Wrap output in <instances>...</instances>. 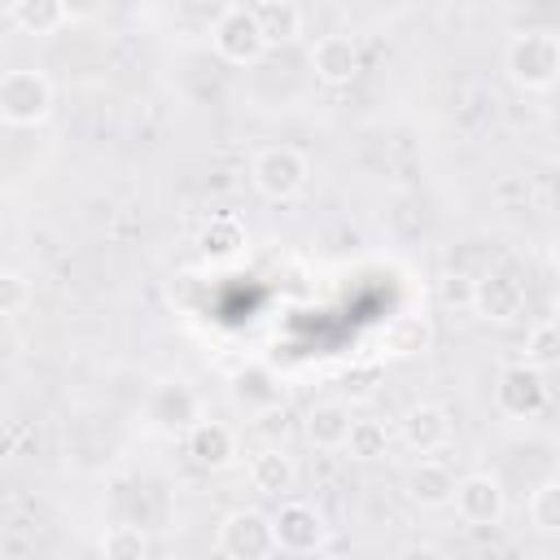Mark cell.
Here are the masks:
<instances>
[{
  "mask_svg": "<svg viewBox=\"0 0 560 560\" xmlns=\"http://www.w3.org/2000/svg\"><path fill=\"white\" fill-rule=\"evenodd\" d=\"M219 551L232 560H267L276 556V529L271 516L258 508H236L219 525Z\"/></svg>",
  "mask_w": 560,
  "mask_h": 560,
  "instance_id": "cell-6",
  "label": "cell"
},
{
  "mask_svg": "<svg viewBox=\"0 0 560 560\" xmlns=\"http://www.w3.org/2000/svg\"><path fill=\"white\" fill-rule=\"evenodd\" d=\"M31 302V284L18 271H0V315H18Z\"/></svg>",
  "mask_w": 560,
  "mask_h": 560,
  "instance_id": "cell-27",
  "label": "cell"
},
{
  "mask_svg": "<svg viewBox=\"0 0 560 560\" xmlns=\"http://www.w3.org/2000/svg\"><path fill=\"white\" fill-rule=\"evenodd\" d=\"M525 306V284L508 271H486L481 280H472V306L481 319H494V324H508L516 319Z\"/></svg>",
  "mask_w": 560,
  "mask_h": 560,
  "instance_id": "cell-10",
  "label": "cell"
},
{
  "mask_svg": "<svg viewBox=\"0 0 560 560\" xmlns=\"http://www.w3.org/2000/svg\"><path fill=\"white\" fill-rule=\"evenodd\" d=\"M398 433L416 455H433V451H442L451 442V416L442 407H433V402H416V407L402 411Z\"/></svg>",
  "mask_w": 560,
  "mask_h": 560,
  "instance_id": "cell-12",
  "label": "cell"
},
{
  "mask_svg": "<svg viewBox=\"0 0 560 560\" xmlns=\"http://www.w3.org/2000/svg\"><path fill=\"white\" fill-rule=\"evenodd\" d=\"M529 525L538 534H560V481L547 477L534 494H529Z\"/></svg>",
  "mask_w": 560,
  "mask_h": 560,
  "instance_id": "cell-24",
  "label": "cell"
},
{
  "mask_svg": "<svg viewBox=\"0 0 560 560\" xmlns=\"http://www.w3.org/2000/svg\"><path fill=\"white\" fill-rule=\"evenodd\" d=\"M249 179L267 201H293L311 179V162L289 144H271V149H262L254 158Z\"/></svg>",
  "mask_w": 560,
  "mask_h": 560,
  "instance_id": "cell-4",
  "label": "cell"
},
{
  "mask_svg": "<svg viewBox=\"0 0 560 560\" xmlns=\"http://www.w3.org/2000/svg\"><path fill=\"white\" fill-rule=\"evenodd\" d=\"M210 44H214V52H219L223 61H232V66H254V61L267 52V44H262V35H258V22H254V13H249L245 4H232V9H223V13L214 18Z\"/></svg>",
  "mask_w": 560,
  "mask_h": 560,
  "instance_id": "cell-7",
  "label": "cell"
},
{
  "mask_svg": "<svg viewBox=\"0 0 560 560\" xmlns=\"http://www.w3.org/2000/svg\"><path fill=\"white\" fill-rule=\"evenodd\" d=\"M101 551H105L109 560H140V556L149 551V538H144L140 525H109V529L101 534Z\"/></svg>",
  "mask_w": 560,
  "mask_h": 560,
  "instance_id": "cell-25",
  "label": "cell"
},
{
  "mask_svg": "<svg viewBox=\"0 0 560 560\" xmlns=\"http://www.w3.org/2000/svg\"><path fill=\"white\" fill-rule=\"evenodd\" d=\"M350 420L354 416H350L346 402H315L306 411V420H302V433H306V442L315 451H341V442L350 433Z\"/></svg>",
  "mask_w": 560,
  "mask_h": 560,
  "instance_id": "cell-15",
  "label": "cell"
},
{
  "mask_svg": "<svg viewBox=\"0 0 560 560\" xmlns=\"http://www.w3.org/2000/svg\"><path fill=\"white\" fill-rule=\"evenodd\" d=\"M13 26L26 35H52L66 22V4L61 0H9Z\"/></svg>",
  "mask_w": 560,
  "mask_h": 560,
  "instance_id": "cell-21",
  "label": "cell"
},
{
  "mask_svg": "<svg viewBox=\"0 0 560 560\" xmlns=\"http://www.w3.org/2000/svg\"><path fill=\"white\" fill-rule=\"evenodd\" d=\"M66 4V22H88L105 9V0H61Z\"/></svg>",
  "mask_w": 560,
  "mask_h": 560,
  "instance_id": "cell-28",
  "label": "cell"
},
{
  "mask_svg": "<svg viewBox=\"0 0 560 560\" xmlns=\"http://www.w3.org/2000/svg\"><path fill=\"white\" fill-rule=\"evenodd\" d=\"M228 398H232L236 411H245V416L258 420V416L284 407V385H280V376H276L267 363H245V368L228 381Z\"/></svg>",
  "mask_w": 560,
  "mask_h": 560,
  "instance_id": "cell-8",
  "label": "cell"
},
{
  "mask_svg": "<svg viewBox=\"0 0 560 560\" xmlns=\"http://www.w3.org/2000/svg\"><path fill=\"white\" fill-rule=\"evenodd\" d=\"M254 22H258V35L262 44H293L302 35V9L293 0H254L249 4Z\"/></svg>",
  "mask_w": 560,
  "mask_h": 560,
  "instance_id": "cell-16",
  "label": "cell"
},
{
  "mask_svg": "<svg viewBox=\"0 0 560 560\" xmlns=\"http://www.w3.org/2000/svg\"><path fill=\"white\" fill-rule=\"evenodd\" d=\"M451 494H455L451 468H442V464H433V459H420V464L407 472V499H411L416 508H446Z\"/></svg>",
  "mask_w": 560,
  "mask_h": 560,
  "instance_id": "cell-20",
  "label": "cell"
},
{
  "mask_svg": "<svg viewBox=\"0 0 560 560\" xmlns=\"http://www.w3.org/2000/svg\"><path fill=\"white\" fill-rule=\"evenodd\" d=\"M188 455L197 468H228L236 459V433L223 420H192L188 424Z\"/></svg>",
  "mask_w": 560,
  "mask_h": 560,
  "instance_id": "cell-14",
  "label": "cell"
},
{
  "mask_svg": "<svg viewBox=\"0 0 560 560\" xmlns=\"http://www.w3.org/2000/svg\"><path fill=\"white\" fill-rule=\"evenodd\" d=\"M433 346V324L429 315H416V311H402L385 324V354L394 359H416Z\"/></svg>",
  "mask_w": 560,
  "mask_h": 560,
  "instance_id": "cell-17",
  "label": "cell"
},
{
  "mask_svg": "<svg viewBox=\"0 0 560 560\" xmlns=\"http://www.w3.org/2000/svg\"><path fill=\"white\" fill-rule=\"evenodd\" d=\"M311 66H315V74H319L328 88H346V83H354V74L363 70V52H359V44H354L350 35H324V39H315V48H311Z\"/></svg>",
  "mask_w": 560,
  "mask_h": 560,
  "instance_id": "cell-11",
  "label": "cell"
},
{
  "mask_svg": "<svg viewBox=\"0 0 560 560\" xmlns=\"http://www.w3.org/2000/svg\"><path fill=\"white\" fill-rule=\"evenodd\" d=\"M271 529H276V551H289V556H315L328 547V521L306 499L280 503V512L271 516Z\"/></svg>",
  "mask_w": 560,
  "mask_h": 560,
  "instance_id": "cell-5",
  "label": "cell"
},
{
  "mask_svg": "<svg viewBox=\"0 0 560 560\" xmlns=\"http://www.w3.org/2000/svg\"><path fill=\"white\" fill-rule=\"evenodd\" d=\"M438 298H442V306L468 311V306H472V276H464V271H446V276L438 280Z\"/></svg>",
  "mask_w": 560,
  "mask_h": 560,
  "instance_id": "cell-26",
  "label": "cell"
},
{
  "mask_svg": "<svg viewBox=\"0 0 560 560\" xmlns=\"http://www.w3.org/2000/svg\"><path fill=\"white\" fill-rule=\"evenodd\" d=\"M503 70L525 92H547L560 74V39L551 31H521L503 48Z\"/></svg>",
  "mask_w": 560,
  "mask_h": 560,
  "instance_id": "cell-1",
  "label": "cell"
},
{
  "mask_svg": "<svg viewBox=\"0 0 560 560\" xmlns=\"http://www.w3.org/2000/svg\"><path fill=\"white\" fill-rule=\"evenodd\" d=\"M451 503L459 508V516H464L468 525H499V521H503V508H508V494H503L499 477H490V472H468L464 481H455Z\"/></svg>",
  "mask_w": 560,
  "mask_h": 560,
  "instance_id": "cell-9",
  "label": "cell"
},
{
  "mask_svg": "<svg viewBox=\"0 0 560 560\" xmlns=\"http://www.w3.org/2000/svg\"><path fill=\"white\" fill-rule=\"evenodd\" d=\"M556 359H560V328H556V319L547 315V319H538V324L525 332V363L547 372Z\"/></svg>",
  "mask_w": 560,
  "mask_h": 560,
  "instance_id": "cell-23",
  "label": "cell"
},
{
  "mask_svg": "<svg viewBox=\"0 0 560 560\" xmlns=\"http://www.w3.org/2000/svg\"><path fill=\"white\" fill-rule=\"evenodd\" d=\"M245 245H249V236H245V223H241L236 214H214V219L197 232V249H201L210 262H232Z\"/></svg>",
  "mask_w": 560,
  "mask_h": 560,
  "instance_id": "cell-18",
  "label": "cell"
},
{
  "mask_svg": "<svg viewBox=\"0 0 560 560\" xmlns=\"http://www.w3.org/2000/svg\"><path fill=\"white\" fill-rule=\"evenodd\" d=\"M144 411H149V420H153L158 429H166V433L188 429V424L201 416L197 394H192L184 381H162V385H153V394H149Z\"/></svg>",
  "mask_w": 560,
  "mask_h": 560,
  "instance_id": "cell-13",
  "label": "cell"
},
{
  "mask_svg": "<svg viewBox=\"0 0 560 560\" xmlns=\"http://www.w3.org/2000/svg\"><path fill=\"white\" fill-rule=\"evenodd\" d=\"M52 114V83L39 70H4L0 74V122L39 127Z\"/></svg>",
  "mask_w": 560,
  "mask_h": 560,
  "instance_id": "cell-2",
  "label": "cell"
},
{
  "mask_svg": "<svg viewBox=\"0 0 560 560\" xmlns=\"http://www.w3.org/2000/svg\"><path fill=\"white\" fill-rule=\"evenodd\" d=\"M341 451H350V459H359V464L385 459L389 455V429L381 420H350V433H346Z\"/></svg>",
  "mask_w": 560,
  "mask_h": 560,
  "instance_id": "cell-22",
  "label": "cell"
},
{
  "mask_svg": "<svg viewBox=\"0 0 560 560\" xmlns=\"http://www.w3.org/2000/svg\"><path fill=\"white\" fill-rule=\"evenodd\" d=\"M494 407L512 420H538L547 407H551V385H547V372L542 368H529L525 359L521 363H508L494 381Z\"/></svg>",
  "mask_w": 560,
  "mask_h": 560,
  "instance_id": "cell-3",
  "label": "cell"
},
{
  "mask_svg": "<svg viewBox=\"0 0 560 560\" xmlns=\"http://www.w3.org/2000/svg\"><path fill=\"white\" fill-rule=\"evenodd\" d=\"M293 481H298V468H293V459H289L280 446H262V451L249 459V486H254L258 494L280 499L284 490H293Z\"/></svg>",
  "mask_w": 560,
  "mask_h": 560,
  "instance_id": "cell-19",
  "label": "cell"
}]
</instances>
